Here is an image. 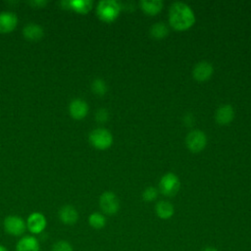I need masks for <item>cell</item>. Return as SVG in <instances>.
<instances>
[{"mask_svg":"<svg viewBox=\"0 0 251 251\" xmlns=\"http://www.w3.org/2000/svg\"><path fill=\"white\" fill-rule=\"evenodd\" d=\"M169 21L173 27L182 30L194 24L195 16L188 5L183 2H175L170 8Z\"/></svg>","mask_w":251,"mask_h":251,"instance_id":"cell-1","label":"cell"},{"mask_svg":"<svg viewBox=\"0 0 251 251\" xmlns=\"http://www.w3.org/2000/svg\"><path fill=\"white\" fill-rule=\"evenodd\" d=\"M3 226L6 233L15 237H22L25 235L26 230L25 221L17 215H10L6 217L3 222Z\"/></svg>","mask_w":251,"mask_h":251,"instance_id":"cell-2","label":"cell"},{"mask_svg":"<svg viewBox=\"0 0 251 251\" xmlns=\"http://www.w3.org/2000/svg\"><path fill=\"white\" fill-rule=\"evenodd\" d=\"M120 10L121 6L117 1L103 0L97 6V15L105 22H112L118 17Z\"/></svg>","mask_w":251,"mask_h":251,"instance_id":"cell-3","label":"cell"},{"mask_svg":"<svg viewBox=\"0 0 251 251\" xmlns=\"http://www.w3.org/2000/svg\"><path fill=\"white\" fill-rule=\"evenodd\" d=\"M89 141L98 149H106L112 144L113 136L106 128H96L90 132Z\"/></svg>","mask_w":251,"mask_h":251,"instance_id":"cell-4","label":"cell"},{"mask_svg":"<svg viewBox=\"0 0 251 251\" xmlns=\"http://www.w3.org/2000/svg\"><path fill=\"white\" fill-rule=\"evenodd\" d=\"M180 183L178 177L173 173H167L164 175L159 182V188L161 192L166 196H174L177 193Z\"/></svg>","mask_w":251,"mask_h":251,"instance_id":"cell-5","label":"cell"},{"mask_svg":"<svg viewBox=\"0 0 251 251\" xmlns=\"http://www.w3.org/2000/svg\"><path fill=\"white\" fill-rule=\"evenodd\" d=\"M26 229L31 235L42 233L47 226V220L45 216L39 212L31 213L26 219Z\"/></svg>","mask_w":251,"mask_h":251,"instance_id":"cell-6","label":"cell"},{"mask_svg":"<svg viewBox=\"0 0 251 251\" xmlns=\"http://www.w3.org/2000/svg\"><path fill=\"white\" fill-rule=\"evenodd\" d=\"M99 205L103 213L107 215H114L120 209V202L115 193L106 191L101 194L99 198Z\"/></svg>","mask_w":251,"mask_h":251,"instance_id":"cell-7","label":"cell"},{"mask_svg":"<svg viewBox=\"0 0 251 251\" xmlns=\"http://www.w3.org/2000/svg\"><path fill=\"white\" fill-rule=\"evenodd\" d=\"M185 142L189 150L192 152H199L206 146L207 137L202 130L194 129L187 134Z\"/></svg>","mask_w":251,"mask_h":251,"instance_id":"cell-8","label":"cell"},{"mask_svg":"<svg viewBox=\"0 0 251 251\" xmlns=\"http://www.w3.org/2000/svg\"><path fill=\"white\" fill-rule=\"evenodd\" d=\"M16 251H40L39 240L34 235H23L16 243Z\"/></svg>","mask_w":251,"mask_h":251,"instance_id":"cell-9","label":"cell"},{"mask_svg":"<svg viewBox=\"0 0 251 251\" xmlns=\"http://www.w3.org/2000/svg\"><path fill=\"white\" fill-rule=\"evenodd\" d=\"M59 219L66 226H73L78 220V212L72 205H65L59 210Z\"/></svg>","mask_w":251,"mask_h":251,"instance_id":"cell-10","label":"cell"},{"mask_svg":"<svg viewBox=\"0 0 251 251\" xmlns=\"http://www.w3.org/2000/svg\"><path fill=\"white\" fill-rule=\"evenodd\" d=\"M69 110L74 119L80 120L86 116L88 112V105L84 100L76 98L71 102Z\"/></svg>","mask_w":251,"mask_h":251,"instance_id":"cell-11","label":"cell"},{"mask_svg":"<svg viewBox=\"0 0 251 251\" xmlns=\"http://www.w3.org/2000/svg\"><path fill=\"white\" fill-rule=\"evenodd\" d=\"M18 23L17 16L12 12L0 13V32L6 33L12 31Z\"/></svg>","mask_w":251,"mask_h":251,"instance_id":"cell-12","label":"cell"},{"mask_svg":"<svg viewBox=\"0 0 251 251\" xmlns=\"http://www.w3.org/2000/svg\"><path fill=\"white\" fill-rule=\"evenodd\" d=\"M213 73V67L210 63L206 62V61H201L199 63H197L192 71L193 76L195 79L203 81L208 79L211 75Z\"/></svg>","mask_w":251,"mask_h":251,"instance_id":"cell-13","label":"cell"},{"mask_svg":"<svg viewBox=\"0 0 251 251\" xmlns=\"http://www.w3.org/2000/svg\"><path fill=\"white\" fill-rule=\"evenodd\" d=\"M233 117H234V110L230 105H222L221 107L218 108L215 115L216 121L221 125L228 124L233 120Z\"/></svg>","mask_w":251,"mask_h":251,"instance_id":"cell-14","label":"cell"},{"mask_svg":"<svg viewBox=\"0 0 251 251\" xmlns=\"http://www.w3.org/2000/svg\"><path fill=\"white\" fill-rule=\"evenodd\" d=\"M23 33L25 35V37L28 40H33V41H36V40H40L44 34V31H43V28L36 25V24H28L26 25L24 29H23Z\"/></svg>","mask_w":251,"mask_h":251,"instance_id":"cell-15","label":"cell"},{"mask_svg":"<svg viewBox=\"0 0 251 251\" xmlns=\"http://www.w3.org/2000/svg\"><path fill=\"white\" fill-rule=\"evenodd\" d=\"M155 211L159 218H161L163 220H167V219H170L174 215L175 209H174V206L170 202L162 200L156 204Z\"/></svg>","mask_w":251,"mask_h":251,"instance_id":"cell-16","label":"cell"},{"mask_svg":"<svg viewBox=\"0 0 251 251\" xmlns=\"http://www.w3.org/2000/svg\"><path fill=\"white\" fill-rule=\"evenodd\" d=\"M140 5L144 12L150 15H154L162 9L163 2L160 0H142Z\"/></svg>","mask_w":251,"mask_h":251,"instance_id":"cell-17","label":"cell"},{"mask_svg":"<svg viewBox=\"0 0 251 251\" xmlns=\"http://www.w3.org/2000/svg\"><path fill=\"white\" fill-rule=\"evenodd\" d=\"M88 224L95 229L103 228L106 226V218L101 213H92L88 217Z\"/></svg>","mask_w":251,"mask_h":251,"instance_id":"cell-18","label":"cell"},{"mask_svg":"<svg viewBox=\"0 0 251 251\" xmlns=\"http://www.w3.org/2000/svg\"><path fill=\"white\" fill-rule=\"evenodd\" d=\"M69 4L74 10L79 13H87L92 7V2L89 0H75L69 2Z\"/></svg>","mask_w":251,"mask_h":251,"instance_id":"cell-19","label":"cell"},{"mask_svg":"<svg viewBox=\"0 0 251 251\" xmlns=\"http://www.w3.org/2000/svg\"><path fill=\"white\" fill-rule=\"evenodd\" d=\"M169 30L163 23H156L150 27V33L155 38H163L168 34Z\"/></svg>","mask_w":251,"mask_h":251,"instance_id":"cell-20","label":"cell"},{"mask_svg":"<svg viewBox=\"0 0 251 251\" xmlns=\"http://www.w3.org/2000/svg\"><path fill=\"white\" fill-rule=\"evenodd\" d=\"M51 251H74V248L69 241L60 239L52 244Z\"/></svg>","mask_w":251,"mask_h":251,"instance_id":"cell-21","label":"cell"},{"mask_svg":"<svg viewBox=\"0 0 251 251\" xmlns=\"http://www.w3.org/2000/svg\"><path fill=\"white\" fill-rule=\"evenodd\" d=\"M91 88L93 90L94 93H96L97 95H104L105 92L107 91V86L106 83L104 82V80H102L101 78H96L93 80Z\"/></svg>","mask_w":251,"mask_h":251,"instance_id":"cell-22","label":"cell"},{"mask_svg":"<svg viewBox=\"0 0 251 251\" xmlns=\"http://www.w3.org/2000/svg\"><path fill=\"white\" fill-rule=\"evenodd\" d=\"M157 194H158V192H157L156 188H154V187H152V186H149V187H147V188L143 191V193H142V198H143V200H145V201H153V200L157 197Z\"/></svg>","mask_w":251,"mask_h":251,"instance_id":"cell-23","label":"cell"},{"mask_svg":"<svg viewBox=\"0 0 251 251\" xmlns=\"http://www.w3.org/2000/svg\"><path fill=\"white\" fill-rule=\"evenodd\" d=\"M108 119V112L106 111V109H99L96 112V120L100 123H104L106 122Z\"/></svg>","mask_w":251,"mask_h":251,"instance_id":"cell-24","label":"cell"},{"mask_svg":"<svg viewBox=\"0 0 251 251\" xmlns=\"http://www.w3.org/2000/svg\"><path fill=\"white\" fill-rule=\"evenodd\" d=\"M202 251H218V250L216 248H214V247H206Z\"/></svg>","mask_w":251,"mask_h":251,"instance_id":"cell-25","label":"cell"},{"mask_svg":"<svg viewBox=\"0 0 251 251\" xmlns=\"http://www.w3.org/2000/svg\"><path fill=\"white\" fill-rule=\"evenodd\" d=\"M0 251H9V250H8V248L5 245L0 244Z\"/></svg>","mask_w":251,"mask_h":251,"instance_id":"cell-26","label":"cell"}]
</instances>
